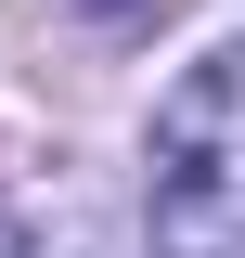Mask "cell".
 <instances>
[{
  "mask_svg": "<svg viewBox=\"0 0 245 258\" xmlns=\"http://www.w3.org/2000/svg\"><path fill=\"white\" fill-rule=\"evenodd\" d=\"M155 258H245V52L155 103Z\"/></svg>",
  "mask_w": 245,
  "mask_h": 258,
  "instance_id": "obj_1",
  "label": "cell"
},
{
  "mask_svg": "<svg viewBox=\"0 0 245 258\" xmlns=\"http://www.w3.org/2000/svg\"><path fill=\"white\" fill-rule=\"evenodd\" d=\"M0 258H78L65 220H26V207H0Z\"/></svg>",
  "mask_w": 245,
  "mask_h": 258,
  "instance_id": "obj_2",
  "label": "cell"
}]
</instances>
